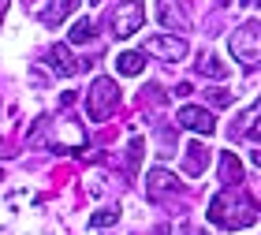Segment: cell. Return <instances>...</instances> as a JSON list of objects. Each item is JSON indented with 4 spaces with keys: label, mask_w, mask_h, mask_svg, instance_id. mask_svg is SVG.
Here are the masks:
<instances>
[{
    "label": "cell",
    "mask_w": 261,
    "mask_h": 235,
    "mask_svg": "<svg viewBox=\"0 0 261 235\" xmlns=\"http://www.w3.org/2000/svg\"><path fill=\"white\" fill-rule=\"evenodd\" d=\"M209 220L217 228H224V231H239V228H250L257 220V205H254V198L243 191V183L239 187H224V191L213 194V202H209Z\"/></svg>",
    "instance_id": "1"
},
{
    "label": "cell",
    "mask_w": 261,
    "mask_h": 235,
    "mask_svg": "<svg viewBox=\"0 0 261 235\" xmlns=\"http://www.w3.org/2000/svg\"><path fill=\"white\" fill-rule=\"evenodd\" d=\"M27 142L30 146H49L53 153H67V149L82 153V149H86V131H82V123L75 116H64V120L41 116V120L34 123V131L27 135Z\"/></svg>",
    "instance_id": "2"
},
{
    "label": "cell",
    "mask_w": 261,
    "mask_h": 235,
    "mask_svg": "<svg viewBox=\"0 0 261 235\" xmlns=\"http://www.w3.org/2000/svg\"><path fill=\"white\" fill-rule=\"evenodd\" d=\"M120 109V86H116L112 79H93L90 82V93H86V116L93 123H105L109 116Z\"/></svg>",
    "instance_id": "3"
},
{
    "label": "cell",
    "mask_w": 261,
    "mask_h": 235,
    "mask_svg": "<svg viewBox=\"0 0 261 235\" xmlns=\"http://www.w3.org/2000/svg\"><path fill=\"white\" fill-rule=\"evenodd\" d=\"M228 49L243 67H257L261 64V22H243L228 38Z\"/></svg>",
    "instance_id": "4"
},
{
    "label": "cell",
    "mask_w": 261,
    "mask_h": 235,
    "mask_svg": "<svg viewBox=\"0 0 261 235\" xmlns=\"http://www.w3.org/2000/svg\"><path fill=\"white\" fill-rule=\"evenodd\" d=\"M142 22H146V4H142V0H123V4H116V8H112V15H109V30H112V38H116V41H127L130 34H138V30H142Z\"/></svg>",
    "instance_id": "5"
},
{
    "label": "cell",
    "mask_w": 261,
    "mask_h": 235,
    "mask_svg": "<svg viewBox=\"0 0 261 235\" xmlns=\"http://www.w3.org/2000/svg\"><path fill=\"white\" fill-rule=\"evenodd\" d=\"M142 53L157 56V60H168V64H179L187 60V41L179 38V34H153V38H146V45H142Z\"/></svg>",
    "instance_id": "6"
},
{
    "label": "cell",
    "mask_w": 261,
    "mask_h": 235,
    "mask_svg": "<svg viewBox=\"0 0 261 235\" xmlns=\"http://www.w3.org/2000/svg\"><path fill=\"white\" fill-rule=\"evenodd\" d=\"M175 123H179L183 131H194V135H213L217 131V116L209 109H201V105H183V109L175 112Z\"/></svg>",
    "instance_id": "7"
},
{
    "label": "cell",
    "mask_w": 261,
    "mask_h": 235,
    "mask_svg": "<svg viewBox=\"0 0 261 235\" xmlns=\"http://www.w3.org/2000/svg\"><path fill=\"white\" fill-rule=\"evenodd\" d=\"M179 191H183V183L175 179L168 168H149V175H146V194L153 198V202L172 198V194H179Z\"/></svg>",
    "instance_id": "8"
},
{
    "label": "cell",
    "mask_w": 261,
    "mask_h": 235,
    "mask_svg": "<svg viewBox=\"0 0 261 235\" xmlns=\"http://www.w3.org/2000/svg\"><path fill=\"white\" fill-rule=\"evenodd\" d=\"M231 135H235V138H250V142H261V97H257L246 112H239Z\"/></svg>",
    "instance_id": "9"
},
{
    "label": "cell",
    "mask_w": 261,
    "mask_h": 235,
    "mask_svg": "<svg viewBox=\"0 0 261 235\" xmlns=\"http://www.w3.org/2000/svg\"><path fill=\"white\" fill-rule=\"evenodd\" d=\"M45 60H49L53 75H60V79H71V75H79V71H82V64L75 60V56H71V49H67V45H49Z\"/></svg>",
    "instance_id": "10"
},
{
    "label": "cell",
    "mask_w": 261,
    "mask_h": 235,
    "mask_svg": "<svg viewBox=\"0 0 261 235\" xmlns=\"http://www.w3.org/2000/svg\"><path fill=\"white\" fill-rule=\"evenodd\" d=\"M243 175H246L243 161L224 149V153H220V183H224V187H239V183H243Z\"/></svg>",
    "instance_id": "11"
},
{
    "label": "cell",
    "mask_w": 261,
    "mask_h": 235,
    "mask_svg": "<svg viewBox=\"0 0 261 235\" xmlns=\"http://www.w3.org/2000/svg\"><path fill=\"white\" fill-rule=\"evenodd\" d=\"M205 164H209V149L201 142H191L183 149V172L187 175H201V172H205Z\"/></svg>",
    "instance_id": "12"
},
{
    "label": "cell",
    "mask_w": 261,
    "mask_h": 235,
    "mask_svg": "<svg viewBox=\"0 0 261 235\" xmlns=\"http://www.w3.org/2000/svg\"><path fill=\"white\" fill-rule=\"evenodd\" d=\"M75 8H79V0H53V4L41 11V22L45 27H60L64 19L75 15Z\"/></svg>",
    "instance_id": "13"
},
{
    "label": "cell",
    "mask_w": 261,
    "mask_h": 235,
    "mask_svg": "<svg viewBox=\"0 0 261 235\" xmlns=\"http://www.w3.org/2000/svg\"><path fill=\"white\" fill-rule=\"evenodd\" d=\"M157 19L164 22V27H172V30H187V27H191L187 15H179V11L172 8V0H157Z\"/></svg>",
    "instance_id": "14"
},
{
    "label": "cell",
    "mask_w": 261,
    "mask_h": 235,
    "mask_svg": "<svg viewBox=\"0 0 261 235\" xmlns=\"http://www.w3.org/2000/svg\"><path fill=\"white\" fill-rule=\"evenodd\" d=\"M198 71L205 75V79H228V64H224L220 56H213V53H201Z\"/></svg>",
    "instance_id": "15"
},
{
    "label": "cell",
    "mask_w": 261,
    "mask_h": 235,
    "mask_svg": "<svg viewBox=\"0 0 261 235\" xmlns=\"http://www.w3.org/2000/svg\"><path fill=\"white\" fill-rule=\"evenodd\" d=\"M142 67H146V56L142 53H120L116 56V71L120 75H142Z\"/></svg>",
    "instance_id": "16"
},
{
    "label": "cell",
    "mask_w": 261,
    "mask_h": 235,
    "mask_svg": "<svg viewBox=\"0 0 261 235\" xmlns=\"http://www.w3.org/2000/svg\"><path fill=\"white\" fill-rule=\"evenodd\" d=\"M67 38H71V45H86V41H93V22H90V19H79L75 27H71Z\"/></svg>",
    "instance_id": "17"
},
{
    "label": "cell",
    "mask_w": 261,
    "mask_h": 235,
    "mask_svg": "<svg viewBox=\"0 0 261 235\" xmlns=\"http://www.w3.org/2000/svg\"><path fill=\"white\" fill-rule=\"evenodd\" d=\"M142 149H146V142H142V135L130 138V146H127V172L135 175L138 172V164H142Z\"/></svg>",
    "instance_id": "18"
},
{
    "label": "cell",
    "mask_w": 261,
    "mask_h": 235,
    "mask_svg": "<svg viewBox=\"0 0 261 235\" xmlns=\"http://www.w3.org/2000/svg\"><path fill=\"white\" fill-rule=\"evenodd\" d=\"M205 101L213 105V109H228V105L235 101V93L224 90V86H213V90H205Z\"/></svg>",
    "instance_id": "19"
},
{
    "label": "cell",
    "mask_w": 261,
    "mask_h": 235,
    "mask_svg": "<svg viewBox=\"0 0 261 235\" xmlns=\"http://www.w3.org/2000/svg\"><path fill=\"white\" fill-rule=\"evenodd\" d=\"M116 220H120V213H116V209H97V213L90 217V228H112Z\"/></svg>",
    "instance_id": "20"
},
{
    "label": "cell",
    "mask_w": 261,
    "mask_h": 235,
    "mask_svg": "<svg viewBox=\"0 0 261 235\" xmlns=\"http://www.w3.org/2000/svg\"><path fill=\"white\" fill-rule=\"evenodd\" d=\"M8 4L11 0H0V22H4V15H8Z\"/></svg>",
    "instance_id": "21"
},
{
    "label": "cell",
    "mask_w": 261,
    "mask_h": 235,
    "mask_svg": "<svg viewBox=\"0 0 261 235\" xmlns=\"http://www.w3.org/2000/svg\"><path fill=\"white\" fill-rule=\"evenodd\" d=\"M254 164H257V168H261V149H254V157H250Z\"/></svg>",
    "instance_id": "22"
},
{
    "label": "cell",
    "mask_w": 261,
    "mask_h": 235,
    "mask_svg": "<svg viewBox=\"0 0 261 235\" xmlns=\"http://www.w3.org/2000/svg\"><path fill=\"white\" fill-rule=\"evenodd\" d=\"M0 183H4V172H0Z\"/></svg>",
    "instance_id": "23"
},
{
    "label": "cell",
    "mask_w": 261,
    "mask_h": 235,
    "mask_svg": "<svg viewBox=\"0 0 261 235\" xmlns=\"http://www.w3.org/2000/svg\"><path fill=\"white\" fill-rule=\"evenodd\" d=\"M90 4H101V0H90Z\"/></svg>",
    "instance_id": "24"
},
{
    "label": "cell",
    "mask_w": 261,
    "mask_h": 235,
    "mask_svg": "<svg viewBox=\"0 0 261 235\" xmlns=\"http://www.w3.org/2000/svg\"><path fill=\"white\" fill-rule=\"evenodd\" d=\"M220 4H231V0H220Z\"/></svg>",
    "instance_id": "25"
},
{
    "label": "cell",
    "mask_w": 261,
    "mask_h": 235,
    "mask_svg": "<svg viewBox=\"0 0 261 235\" xmlns=\"http://www.w3.org/2000/svg\"><path fill=\"white\" fill-rule=\"evenodd\" d=\"M254 4H257V8H261V0H254Z\"/></svg>",
    "instance_id": "26"
}]
</instances>
